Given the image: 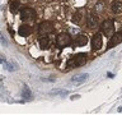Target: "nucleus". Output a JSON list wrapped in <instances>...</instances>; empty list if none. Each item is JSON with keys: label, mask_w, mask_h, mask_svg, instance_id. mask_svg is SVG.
Returning <instances> with one entry per match:
<instances>
[{"label": "nucleus", "mask_w": 122, "mask_h": 115, "mask_svg": "<svg viewBox=\"0 0 122 115\" xmlns=\"http://www.w3.org/2000/svg\"><path fill=\"white\" fill-rule=\"evenodd\" d=\"M86 60H88V55L85 52H78V54H75V55L70 56V59H67L66 69L81 67V65H84L86 63Z\"/></svg>", "instance_id": "1"}, {"label": "nucleus", "mask_w": 122, "mask_h": 115, "mask_svg": "<svg viewBox=\"0 0 122 115\" xmlns=\"http://www.w3.org/2000/svg\"><path fill=\"white\" fill-rule=\"evenodd\" d=\"M71 42H72V38L69 33H60V34H57V37H56V45L59 46L60 49L70 46Z\"/></svg>", "instance_id": "2"}, {"label": "nucleus", "mask_w": 122, "mask_h": 115, "mask_svg": "<svg viewBox=\"0 0 122 115\" xmlns=\"http://www.w3.org/2000/svg\"><path fill=\"white\" fill-rule=\"evenodd\" d=\"M36 18H37V14H36V10L33 8H28V6L22 8V10H20V19L22 21H34Z\"/></svg>", "instance_id": "3"}, {"label": "nucleus", "mask_w": 122, "mask_h": 115, "mask_svg": "<svg viewBox=\"0 0 122 115\" xmlns=\"http://www.w3.org/2000/svg\"><path fill=\"white\" fill-rule=\"evenodd\" d=\"M99 29H101V32L103 34H111L114 29L113 19H106V21H103L101 23V26H99Z\"/></svg>", "instance_id": "4"}, {"label": "nucleus", "mask_w": 122, "mask_h": 115, "mask_svg": "<svg viewBox=\"0 0 122 115\" xmlns=\"http://www.w3.org/2000/svg\"><path fill=\"white\" fill-rule=\"evenodd\" d=\"M38 32H40V34H43V36H46L48 33H52L53 32V24L48 21L42 22L38 24Z\"/></svg>", "instance_id": "5"}, {"label": "nucleus", "mask_w": 122, "mask_h": 115, "mask_svg": "<svg viewBox=\"0 0 122 115\" xmlns=\"http://www.w3.org/2000/svg\"><path fill=\"white\" fill-rule=\"evenodd\" d=\"M122 42V32H116L111 36L109 41H108V45H107V49H112L114 46H117L118 44Z\"/></svg>", "instance_id": "6"}, {"label": "nucleus", "mask_w": 122, "mask_h": 115, "mask_svg": "<svg viewBox=\"0 0 122 115\" xmlns=\"http://www.w3.org/2000/svg\"><path fill=\"white\" fill-rule=\"evenodd\" d=\"M102 47V34L101 33H95L93 37H92V49L93 50H99Z\"/></svg>", "instance_id": "7"}, {"label": "nucleus", "mask_w": 122, "mask_h": 115, "mask_svg": "<svg viewBox=\"0 0 122 115\" xmlns=\"http://www.w3.org/2000/svg\"><path fill=\"white\" fill-rule=\"evenodd\" d=\"M89 78V74L88 73H83V74H78V75H74L71 78V83L72 84H76V86H79V84L84 83L85 80Z\"/></svg>", "instance_id": "8"}, {"label": "nucleus", "mask_w": 122, "mask_h": 115, "mask_svg": "<svg viewBox=\"0 0 122 115\" xmlns=\"http://www.w3.org/2000/svg\"><path fill=\"white\" fill-rule=\"evenodd\" d=\"M111 10L113 14H120L122 13V1L121 0H113L111 3Z\"/></svg>", "instance_id": "9"}, {"label": "nucleus", "mask_w": 122, "mask_h": 115, "mask_svg": "<svg viewBox=\"0 0 122 115\" xmlns=\"http://www.w3.org/2000/svg\"><path fill=\"white\" fill-rule=\"evenodd\" d=\"M38 45H40V47L42 50H47L50 47V45H51V42H50L48 37L43 36V34H41L40 38H38Z\"/></svg>", "instance_id": "10"}, {"label": "nucleus", "mask_w": 122, "mask_h": 115, "mask_svg": "<svg viewBox=\"0 0 122 115\" xmlns=\"http://www.w3.org/2000/svg\"><path fill=\"white\" fill-rule=\"evenodd\" d=\"M88 44V37L85 34H78L74 38V45L75 46H85Z\"/></svg>", "instance_id": "11"}, {"label": "nucleus", "mask_w": 122, "mask_h": 115, "mask_svg": "<svg viewBox=\"0 0 122 115\" xmlns=\"http://www.w3.org/2000/svg\"><path fill=\"white\" fill-rule=\"evenodd\" d=\"M97 24H98V17L95 14L90 13L86 18V26L89 27V28H93V27H95Z\"/></svg>", "instance_id": "12"}, {"label": "nucleus", "mask_w": 122, "mask_h": 115, "mask_svg": "<svg viewBox=\"0 0 122 115\" xmlns=\"http://www.w3.org/2000/svg\"><path fill=\"white\" fill-rule=\"evenodd\" d=\"M30 32H32V28H30V26H28V24H22L18 28V33L20 34V36H23V37L29 36Z\"/></svg>", "instance_id": "13"}, {"label": "nucleus", "mask_w": 122, "mask_h": 115, "mask_svg": "<svg viewBox=\"0 0 122 115\" xmlns=\"http://www.w3.org/2000/svg\"><path fill=\"white\" fill-rule=\"evenodd\" d=\"M22 97L24 98V100H32V93H30V91H29V88L27 87V86H24V90H23V92H22Z\"/></svg>", "instance_id": "14"}, {"label": "nucleus", "mask_w": 122, "mask_h": 115, "mask_svg": "<svg viewBox=\"0 0 122 115\" xmlns=\"http://www.w3.org/2000/svg\"><path fill=\"white\" fill-rule=\"evenodd\" d=\"M19 1L18 0H15V1H11L10 3V5H9V10L11 12V13H17L18 12V9H19Z\"/></svg>", "instance_id": "15"}, {"label": "nucleus", "mask_w": 122, "mask_h": 115, "mask_svg": "<svg viewBox=\"0 0 122 115\" xmlns=\"http://www.w3.org/2000/svg\"><path fill=\"white\" fill-rule=\"evenodd\" d=\"M80 18H81V13H80V12H76V13L72 15L71 22L75 23V24H79V23H80Z\"/></svg>", "instance_id": "16"}, {"label": "nucleus", "mask_w": 122, "mask_h": 115, "mask_svg": "<svg viewBox=\"0 0 122 115\" xmlns=\"http://www.w3.org/2000/svg\"><path fill=\"white\" fill-rule=\"evenodd\" d=\"M4 67H5L9 72L17 70V69H14V64H13V63H9V61H5V63H4Z\"/></svg>", "instance_id": "17"}, {"label": "nucleus", "mask_w": 122, "mask_h": 115, "mask_svg": "<svg viewBox=\"0 0 122 115\" xmlns=\"http://www.w3.org/2000/svg\"><path fill=\"white\" fill-rule=\"evenodd\" d=\"M69 93L67 91H57V92H51L50 95H52V96H56V95H59V96H66Z\"/></svg>", "instance_id": "18"}, {"label": "nucleus", "mask_w": 122, "mask_h": 115, "mask_svg": "<svg viewBox=\"0 0 122 115\" xmlns=\"http://www.w3.org/2000/svg\"><path fill=\"white\" fill-rule=\"evenodd\" d=\"M76 98H80V95H74L70 97V100H76Z\"/></svg>", "instance_id": "19"}, {"label": "nucleus", "mask_w": 122, "mask_h": 115, "mask_svg": "<svg viewBox=\"0 0 122 115\" xmlns=\"http://www.w3.org/2000/svg\"><path fill=\"white\" fill-rule=\"evenodd\" d=\"M97 10H102V5H101V4H97Z\"/></svg>", "instance_id": "20"}, {"label": "nucleus", "mask_w": 122, "mask_h": 115, "mask_svg": "<svg viewBox=\"0 0 122 115\" xmlns=\"http://www.w3.org/2000/svg\"><path fill=\"white\" fill-rule=\"evenodd\" d=\"M1 41H3L4 45H6V41H5V38H4V36H1Z\"/></svg>", "instance_id": "21"}, {"label": "nucleus", "mask_w": 122, "mask_h": 115, "mask_svg": "<svg viewBox=\"0 0 122 115\" xmlns=\"http://www.w3.org/2000/svg\"><path fill=\"white\" fill-rule=\"evenodd\" d=\"M121 111H122V106H120V107H118V113H121Z\"/></svg>", "instance_id": "22"}]
</instances>
